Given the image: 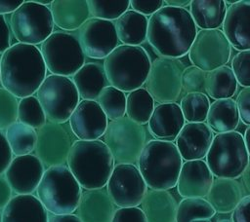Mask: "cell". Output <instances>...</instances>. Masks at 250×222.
Instances as JSON below:
<instances>
[{
	"label": "cell",
	"instance_id": "37",
	"mask_svg": "<svg viewBox=\"0 0 250 222\" xmlns=\"http://www.w3.org/2000/svg\"><path fill=\"white\" fill-rule=\"evenodd\" d=\"M96 101L110 121L118 120L126 114L125 92L110 85L101 92Z\"/></svg>",
	"mask_w": 250,
	"mask_h": 222
},
{
	"label": "cell",
	"instance_id": "44",
	"mask_svg": "<svg viewBox=\"0 0 250 222\" xmlns=\"http://www.w3.org/2000/svg\"><path fill=\"white\" fill-rule=\"evenodd\" d=\"M240 121L250 126V87L243 88L237 94L235 100Z\"/></svg>",
	"mask_w": 250,
	"mask_h": 222
},
{
	"label": "cell",
	"instance_id": "26",
	"mask_svg": "<svg viewBox=\"0 0 250 222\" xmlns=\"http://www.w3.org/2000/svg\"><path fill=\"white\" fill-rule=\"evenodd\" d=\"M243 198V189L236 179L214 178L206 196L207 202L216 213L227 214L232 212Z\"/></svg>",
	"mask_w": 250,
	"mask_h": 222
},
{
	"label": "cell",
	"instance_id": "46",
	"mask_svg": "<svg viewBox=\"0 0 250 222\" xmlns=\"http://www.w3.org/2000/svg\"><path fill=\"white\" fill-rule=\"evenodd\" d=\"M233 222H250V195L244 196L231 213Z\"/></svg>",
	"mask_w": 250,
	"mask_h": 222
},
{
	"label": "cell",
	"instance_id": "49",
	"mask_svg": "<svg viewBox=\"0 0 250 222\" xmlns=\"http://www.w3.org/2000/svg\"><path fill=\"white\" fill-rule=\"evenodd\" d=\"M13 198V191L4 174L0 175V209L2 210Z\"/></svg>",
	"mask_w": 250,
	"mask_h": 222
},
{
	"label": "cell",
	"instance_id": "4",
	"mask_svg": "<svg viewBox=\"0 0 250 222\" xmlns=\"http://www.w3.org/2000/svg\"><path fill=\"white\" fill-rule=\"evenodd\" d=\"M183 159L170 141L151 139L145 145L139 159L138 168L151 190H169L177 185Z\"/></svg>",
	"mask_w": 250,
	"mask_h": 222
},
{
	"label": "cell",
	"instance_id": "19",
	"mask_svg": "<svg viewBox=\"0 0 250 222\" xmlns=\"http://www.w3.org/2000/svg\"><path fill=\"white\" fill-rule=\"evenodd\" d=\"M214 176L203 160L186 161L183 163L177 190L181 197L205 198L211 188Z\"/></svg>",
	"mask_w": 250,
	"mask_h": 222
},
{
	"label": "cell",
	"instance_id": "10",
	"mask_svg": "<svg viewBox=\"0 0 250 222\" xmlns=\"http://www.w3.org/2000/svg\"><path fill=\"white\" fill-rule=\"evenodd\" d=\"M11 32L18 43L41 45L55 30L50 8L34 0L23 3L10 15Z\"/></svg>",
	"mask_w": 250,
	"mask_h": 222
},
{
	"label": "cell",
	"instance_id": "27",
	"mask_svg": "<svg viewBox=\"0 0 250 222\" xmlns=\"http://www.w3.org/2000/svg\"><path fill=\"white\" fill-rule=\"evenodd\" d=\"M141 205L147 222H176L178 204L168 190H147Z\"/></svg>",
	"mask_w": 250,
	"mask_h": 222
},
{
	"label": "cell",
	"instance_id": "15",
	"mask_svg": "<svg viewBox=\"0 0 250 222\" xmlns=\"http://www.w3.org/2000/svg\"><path fill=\"white\" fill-rule=\"evenodd\" d=\"M106 191L118 207H134L142 204L147 186L135 165L117 164L106 183Z\"/></svg>",
	"mask_w": 250,
	"mask_h": 222
},
{
	"label": "cell",
	"instance_id": "58",
	"mask_svg": "<svg viewBox=\"0 0 250 222\" xmlns=\"http://www.w3.org/2000/svg\"><path fill=\"white\" fill-rule=\"evenodd\" d=\"M3 221V217H2V210L0 209V222Z\"/></svg>",
	"mask_w": 250,
	"mask_h": 222
},
{
	"label": "cell",
	"instance_id": "18",
	"mask_svg": "<svg viewBox=\"0 0 250 222\" xmlns=\"http://www.w3.org/2000/svg\"><path fill=\"white\" fill-rule=\"evenodd\" d=\"M68 124L78 140H98L104 136L108 119L96 100L81 99Z\"/></svg>",
	"mask_w": 250,
	"mask_h": 222
},
{
	"label": "cell",
	"instance_id": "42",
	"mask_svg": "<svg viewBox=\"0 0 250 222\" xmlns=\"http://www.w3.org/2000/svg\"><path fill=\"white\" fill-rule=\"evenodd\" d=\"M207 72L193 66L185 68L182 76L183 90L188 92H204Z\"/></svg>",
	"mask_w": 250,
	"mask_h": 222
},
{
	"label": "cell",
	"instance_id": "17",
	"mask_svg": "<svg viewBox=\"0 0 250 222\" xmlns=\"http://www.w3.org/2000/svg\"><path fill=\"white\" fill-rule=\"evenodd\" d=\"M45 169L34 154L15 156L5 170L4 176L15 195H33Z\"/></svg>",
	"mask_w": 250,
	"mask_h": 222
},
{
	"label": "cell",
	"instance_id": "23",
	"mask_svg": "<svg viewBox=\"0 0 250 222\" xmlns=\"http://www.w3.org/2000/svg\"><path fill=\"white\" fill-rule=\"evenodd\" d=\"M115 204L106 188L82 190L75 215L82 222H111Z\"/></svg>",
	"mask_w": 250,
	"mask_h": 222
},
{
	"label": "cell",
	"instance_id": "51",
	"mask_svg": "<svg viewBox=\"0 0 250 222\" xmlns=\"http://www.w3.org/2000/svg\"><path fill=\"white\" fill-rule=\"evenodd\" d=\"M48 222H82L74 213L72 214H49Z\"/></svg>",
	"mask_w": 250,
	"mask_h": 222
},
{
	"label": "cell",
	"instance_id": "56",
	"mask_svg": "<svg viewBox=\"0 0 250 222\" xmlns=\"http://www.w3.org/2000/svg\"><path fill=\"white\" fill-rule=\"evenodd\" d=\"M216 222H233L231 220V217L229 218V217H220V218H217Z\"/></svg>",
	"mask_w": 250,
	"mask_h": 222
},
{
	"label": "cell",
	"instance_id": "25",
	"mask_svg": "<svg viewBox=\"0 0 250 222\" xmlns=\"http://www.w3.org/2000/svg\"><path fill=\"white\" fill-rule=\"evenodd\" d=\"M2 222H48L49 213L33 195H14L2 209Z\"/></svg>",
	"mask_w": 250,
	"mask_h": 222
},
{
	"label": "cell",
	"instance_id": "24",
	"mask_svg": "<svg viewBox=\"0 0 250 222\" xmlns=\"http://www.w3.org/2000/svg\"><path fill=\"white\" fill-rule=\"evenodd\" d=\"M49 8L54 25L65 32L77 31L91 18L86 0H54Z\"/></svg>",
	"mask_w": 250,
	"mask_h": 222
},
{
	"label": "cell",
	"instance_id": "12",
	"mask_svg": "<svg viewBox=\"0 0 250 222\" xmlns=\"http://www.w3.org/2000/svg\"><path fill=\"white\" fill-rule=\"evenodd\" d=\"M77 140L68 122L47 121L37 130V141L33 154L41 161L45 168L66 165L70 149Z\"/></svg>",
	"mask_w": 250,
	"mask_h": 222
},
{
	"label": "cell",
	"instance_id": "13",
	"mask_svg": "<svg viewBox=\"0 0 250 222\" xmlns=\"http://www.w3.org/2000/svg\"><path fill=\"white\" fill-rule=\"evenodd\" d=\"M185 64L179 58L159 56L151 61L146 90L158 103L176 102L183 92Z\"/></svg>",
	"mask_w": 250,
	"mask_h": 222
},
{
	"label": "cell",
	"instance_id": "7",
	"mask_svg": "<svg viewBox=\"0 0 250 222\" xmlns=\"http://www.w3.org/2000/svg\"><path fill=\"white\" fill-rule=\"evenodd\" d=\"M250 162L243 135L235 130L217 133L206 155V164L213 176L236 179Z\"/></svg>",
	"mask_w": 250,
	"mask_h": 222
},
{
	"label": "cell",
	"instance_id": "6",
	"mask_svg": "<svg viewBox=\"0 0 250 222\" xmlns=\"http://www.w3.org/2000/svg\"><path fill=\"white\" fill-rule=\"evenodd\" d=\"M35 193L49 214H72L78 206L82 188L67 166L61 165L45 169Z\"/></svg>",
	"mask_w": 250,
	"mask_h": 222
},
{
	"label": "cell",
	"instance_id": "8",
	"mask_svg": "<svg viewBox=\"0 0 250 222\" xmlns=\"http://www.w3.org/2000/svg\"><path fill=\"white\" fill-rule=\"evenodd\" d=\"M39 49L50 74L71 78L86 62V56L74 32L55 30Z\"/></svg>",
	"mask_w": 250,
	"mask_h": 222
},
{
	"label": "cell",
	"instance_id": "1",
	"mask_svg": "<svg viewBox=\"0 0 250 222\" xmlns=\"http://www.w3.org/2000/svg\"><path fill=\"white\" fill-rule=\"evenodd\" d=\"M196 33L189 11L165 5L148 18L146 40L159 56L179 58L188 53Z\"/></svg>",
	"mask_w": 250,
	"mask_h": 222
},
{
	"label": "cell",
	"instance_id": "35",
	"mask_svg": "<svg viewBox=\"0 0 250 222\" xmlns=\"http://www.w3.org/2000/svg\"><path fill=\"white\" fill-rule=\"evenodd\" d=\"M216 211L204 198H187L178 204L176 222H194L214 218Z\"/></svg>",
	"mask_w": 250,
	"mask_h": 222
},
{
	"label": "cell",
	"instance_id": "14",
	"mask_svg": "<svg viewBox=\"0 0 250 222\" xmlns=\"http://www.w3.org/2000/svg\"><path fill=\"white\" fill-rule=\"evenodd\" d=\"M188 54L193 66L209 72L229 62L231 45L221 29H200Z\"/></svg>",
	"mask_w": 250,
	"mask_h": 222
},
{
	"label": "cell",
	"instance_id": "50",
	"mask_svg": "<svg viewBox=\"0 0 250 222\" xmlns=\"http://www.w3.org/2000/svg\"><path fill=\"white\" fill-rule=\"evenodd\" d=\"M22 3L23 1L18 0H0V15L6 16L13 14Z\"/></svg>",
	"mask_w": 250,
	"mask_h": 222
},
{
	"label": "cell",
	"instance_id": "57",
	"mask_svg": "<svg viewBox=\"0 0 250 222\" xmlns=\"http://www.w3.org/2000/svg\"><path fill=\"white\" fill-rule=\"evenodd\" d=\"M194 222H213V218H205V219H199Z\"/></svg>",
	"mask_w": 250,
	"mask_h": 222
},
{
	"label": "cell",
	"instance_id": "39",
	"mask_svg": "<svg viewBox=\"0 0 250 222\" xmlns=\"http://www.w3.org/2000/svg\"><path fill=\"white\" fill-rule=\"evenodd\" d=\"M88 7L90 17L113 21L116 20L121 15L129 10L130 1H100V0H88Z\"/></svg>",
	"mask_w": 250,
	"mask_h": 222
},
{
	"label": "cell",
	"instance_id": "2",
	"mask_svg": "<svg viewBox=\"0 0 250 222\" xmlns=\"http://www.w3.org/2000/svg\"><path fill=\"white\" fill-rule=\"evenodd\" d=\"M1 87L18 98L33 95L47 76L39 47L15 43L0 57Z\"/></svg>",
	"mask_w": 250,
	"mask_h": 222
},
{
	"label": "cell",
	"instance_id": "28",
	"mask_svg": "<svg viewBox=\"0 0 250 222\" xmlns=\"http://www.w3.org/2000/svg\"><path fill=\"white\" fill-rule=\"evenodd\" d=\"M80 99L96 100L101 92L108 86L103 64L99 62H85L71 77Z\"/></svg>",
	"mask_w": 250,
	"mask_h": 222
},
{
	"label": "cell",
	"instance_id": "30",
	"mask_svg": "<svg viewBox=\"0 0 250 222\" xmlns=\"http://www.w3.org/2000/svg\"><path fill=\"white\" fill-rule=\"evenodd\" d=\"M239 121V113L234 99H217L210 104L206 124L212 131L216 133L232 131L237 128Z\"/></svg>",
	"mask_w": 250,
	"mask_h": 222
},
{
	"label": "cell",
	"instance_id": "9",
	"mask_svg": "<svg viewBox=\"0 0 250 222\" xmlns=\"http://www.w3.org/2000/svg\"><path fill=\"white\" fill-rule=\"evenodd\" d=\"M48 122L65 123L78 105L80 96L71 78L48 74L35 93Z\"/></svg>",
	"mask_w": 250,
	"mask_h": 222
},
{
	"label": "cell",
	"instance_id": "36",
	"mask_svg": "<svg viewBox=\"0 0 250 222\" xmlns=\"http://www.w3.org/2000/svg\"><path fill=\"white\" fill-rule=\"evenodd\" d=\"M210 100L204 92H188L180 102L185 121L188 123H203L206 121Z\"/></svg>",
	"mask_w": 250,
	"mask_h": 222
},
{
	"label": "cell",
	"instance_id": "41",
	"mask_svg": "<svg viewBox=\"0 0 250 222\" xmlns=\"http://www.w3.org/2000/svg\"><path fill=\"white\" fill-rule=\"evenodd\" d=\"M230 68L237 84L243 88L250 87V50L239 51L232 57Z\"/></svg>",
	"mask_w": 250,
	"mask_h": 222
},
{
	"label": "cell",
	"instance_id": "40",
	"mask_svg": "<svg viewBox=\"0 0 250 222\" xmlns=\"http://www.w3.org/2000/svg\"><path fill=\"white\" fill-rule=\"evenodd\" d=\"M19 99L12 92L0 87V130L18 121Z\"/></svg>",
	"mask_w": 250,
	"mask_h": 222
},
{
	"label": "cell",
	"instance_id": "55",
	"mask_svg": "<svg viewBox=\"0 0 250 222\" xmlns=\"http://www.w3.org/2000/svg\"><path fill=\"white\" fill-rule=\"evenodd\" d=\"M37 4H40V5H43V6H47L49 7L52 3V1H49V0H34Z\"/></svg>",
	"mask_w": 250,
	"mask_h": 222
},
{
	"label": "cell",
	"instance_id": "48",
	"mask_svg": "<svg viewBox=\"0 0 250 222\" xmlns=\"http://www.w3.org/2000/svg\"><path fill=\"white\" fill-rule=\"evenodd\" d=\"M11 28L9 22H7L5 16L0 15V55L5 53L11 44Z\"/></svg>",
	"mask_w": 250,
	"mask_h": 222
},
{
	"label": "cell",
	"instance_id": "16",
	"mask_svg": "<svg viewBox=\"0 0 250 222\" xmlns=\"http://www.w3.org/2000/svg\"><path fill=\"white\" fill-rule=\"evenodd\" d=\"M86 57L104 59L117 46L118 37L113 21L90 18L76 31Z\"/></svg>",
	"mask_w": 250,
	"mask_h": 222
},
{
	"label": "cell",
	"instance_id": "32",
	"mask_svg": "<svg viewBox=\"0 0 250 222\" xmlns=\"http://www.w3.org/2000/svg\"><path fill=\"white\" fill-rule=\"evenodd\" d=\"M237 81L229 66L224 65L207 72L205 92L212 99L231 98L237 91Z\"/></svg>",
	"mask_w": 250,
	"mask_h": 222
},
{
	"label": "cell",
	"instance_id": "20",
	"mask_svg": "<svg viewBox=\"0 0 250 222\" xmlns=\"http://www.w3.org/2000/svg\"><path fill=\"white\" fill-rule=\"evenodd\" d=\"M222 31L237 51L250 50V0H239L227 8Z\"/></svg>",
	"mask_w": 250,
	"mask_h": 222
},
{
	"label": "cell",
	"instance_id": "38",
	"mask_svg": "<svg viewBox=\"0 0 250 222\" xmlns=\"http://www.w3.org/2000/svg\"><path fill=\"white\" fill-rule=\"evenodd\" d=\"M18 121L36 130L46 124L45 112L35 94L19 99Z\"/></svg>",
	"mask_w": 250,
	"mask_h": 222
},
{
	"label": "cell",
	"instance_id": "47",
	"mask_svg": "<svg viewBox=\"0 0 250 222\" xmlns=\"http://www.w3.org/2000/svg\"><path fill=\"white\" fill-rule=\"evenodd\" d=\"M13 158L14 155L6 140L4 132L0 130V175L4 174Z\"/></svg>",
	"mask_w": 250,
	"mask_h": 222
},
{
	"label": "cell",
	"instance_id": "33",
	"mask_svg": "<svg viewBox=\"0 0 250 222\" xmlns=\"http://www.w3.org/2000/svg\"><path fill=\"white\" fill-rule=\"evenodd\" d=\"M3 132L14 157L33 154L37 141L36 130L17 121Z\"/></svg>",
	"mask_w": 250,
	"mask_h": 222
},
{
	"label": "cell",
	"instance_id": "11",
	"mask_svg": "<svg viewBox=\"0 0 250 222\" xmlns=\"http://www.w3.org/2000/svg\"><path fill=\"white\" fill-rule=\"evenodd\" d=\"M102 138L117 164L134 165L146 144L145 127L125 116L108 122Z\"/></svg>",
	"mask_w": 250,
	"mask_h": 222
},
{
	"label": "cell",
	"instance_id": "43",
	"mask_svg": "<svg viewBox=\"0 0 250 222\" xmlns=\"http://www.w3.org/2000/svg\"><path fill=\"white\" fill-rule=\"evenodd\" d=\"M111 222H147L142 208L119 207L115 209Z\"/></svg>",
	"mask_w": 250,
	"mask_h": 222
},
{
	"label": "cell",
	"instance_id": "52",
	"mask_svg": "<svg viewBox=\"0 0 250 222\" xmlns=\"http://www.w3.org/2000/svg\"><path fill=\"white\" fill-rule=\"evenodd\" d=\"M241 177H242V182H243L244 188L250 195V162H249L248 166H246L244 172L242 173Z\"/></svg>",
	"mask_w": 250,
	"mask_h": 222
},
{
	"label": "cell",
	"instance_id": "45",
	"mask_svg": "<svg viewBox=\"0 0 250 222\" xmlns=\"http://www.w3.org/2000/svg\"><path fill=\"white\" fill-rule=\"evenodd\" d=\"M162 0H131L130 6L133 11L146 16H151L156 13L164 5Z\"/></svg>",
	"mask_w": 250,
	"mask_h": 222
},
{
	"label": "cell",
	"instance_id": "59",
	"mask_svg": "<svg viewBox=\"0 0 250 222\" xmlns=\"http://www.w3.org/2000/svg\"><path fill=\"white\" fill-rule=\"evenodd\" d=\"M0 87H1V74H0Z\"/></svg>",
	"mask_w": 250,
	"mask_h": 222
},
{
	"label": "cell",
	"instance_id": "29",
	"mask_svg": "<svg viewBox=\"0 0 250 222\" xmlns=\"http://www.w3.org/2000/svg\"><path fill=\"white\" fill-rule=\"evenodd\" d=\"M148 18L135 11L127 10L115 21L118 40L124 45L139 46L146 40Z\"/></svg>",
	"mask_w": 250,
	"mask_h": 222
},
{
	"label": "cell",
	"instance_id": "54",
	"mask_svg": "<svg viewBox=\"0 0 250 222\" xmlns=\"http://www.w3.org/2000/svg\"><path fill=\"white\" fill-rule=\"evenodd\" d=\"M243 138H244V143H245V146H246V150H247L249 158H250V126H248L246 128Z\"/></svg>",
	"mask_w": 250,
	"mask_h": 222
},
{
	"label": "cell",
	"instance_id": "31",
	"mask_svg": "<svg viewBox=\"0 0 250 222\" xmlns=\"http://www.w3.org/2000/svg\"><path fill=\"white\" fill-rule=\"evenodd\" d=\"M227 6L223 0H192L189 14L200 29H218L223 25Z\"/></svg>",
	"mask_w": 250,
	"mask_h": 222
},
{
	"label": "cell",
	"instance_id": "5",
	"mask_svg": "<svg viewBox=\"0 0 250 222\" xmlns=\"http://www.w3.org/2000/svg\"><path fill=\"white\" fill-rule=\"evenodd\" d=\"M103 66L110 86L130 92L146 83L151 59L143 47L122 44L104 59Z\"/></svg>",
	"mask_w": 250,
	"mask_h": 222
},
{
	"label": "cell",
	"instance_id": "22",
	"mask_svg": "<svg viewBox=\"0 0 250 222\" xmlns=\"http://www.w3.org/2000/svg\"><path fill=\"white\" fill-rule=\"evenodd\" d=\"M185 118L177 102L159 103L147 123L150 134L157 140L174 141L185 125Z\"/></svg>",
	"mask_w": 250,
	"mask_h": 222
},
{
	"label": "cell",
	"instance_id": "3",
	"mask_svg": "<svg viewBox=\"0 0 250 222\" xmlns=\"http://www.w3.org/2000/svg\"><path fill=\"white\" fill-rule=\"evenodd\" d=\"M66 166L84 190L106 186L115 166L103 140H77L70 149Z\"/></svg>",
	"mask_w": 250,
	"mask_h": 222
},
{
	"label": "cell",
	"instance_id": "34",
	"mask_svg": "<svg viewBox=\"0 0 250 222\" xmlns=\"http://www.w3.org/2000/svg\"><path fill=\"white\" fill-rule=\"evenodd\" d=\"M154 110V99L145 89L132 91L126 96V115L133 122L144 126L147 124Z\"/></svg>",
	"mask_w": 250,
	"mask_h": 222
},
{
	"label": "cell",
	"instance_id": "53",
	"mask_svg": "<svg viewBox=\"0 0 250 222\" xmlns=\"http://www.w3.org/2000/svg\"><path fill=\"white\" fill-rule=\"evenodd\" d=\"M168 6L177 7V8H186L187 6L190 5V0H165L163 1Z\"/></svg>",
	"mask_w": 250,
	"mask_h": 222
},
{
	"label": "cell",
	"instance_id": "21",
	"mask_svg": "<svg viewBox=\"0 0 250 222\" xmlns=\"http://www.w3.org/2000/svg\"><path fill=\"white\" fill-rule=\"evenodd\" d=\"M213 131L206 123H187L176 138V147L186 161L202 160L213 140Z\"/></svg>",
	"mask_w": 250,
	"mask_h": 222
}]
</instances>
